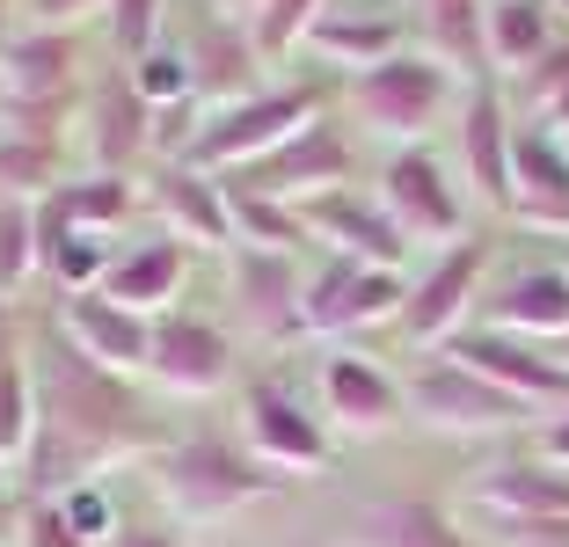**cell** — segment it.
I'll use <instances>...</instances> for the list:
<instances>
[{"mask_svg":"<svg viewBox=\"0 0 569 547\" xmlns=\"http://www.w3.org/2000/svg\"><path fill=\"white\" fill-rule=\"evenodd\" d=\"M30 372H37V446L22 460L30 497H67L73 481L110 475L118 460H153L176 438L161 416V395L81 358L59 321L30 329Z\"/></svg>","mask_w":569,"mask_h":547,"instance_id":"6da1fadb","label":"cell"},{"mask_svg":"<svg viewBox=\"0 0 569 547\" xmlns=\"http://www.w3.org/2000/svg\"><path fill=\"white\" fill-rule=\"evenodd\" d=\"M153 489H161V504L176 518H190V526H212V518H234V511H256V504L284 497L292 481L278 475V467H263L249 446H241V431H183L168 438L161 452L147 460Z\"/></svg>","mask_w":569,"mask_h":547,"instance_id":"7a4b0ae2","label":"cell"},{"mask_svg":"<svg viewBox=\"0 0 569 547\" xmlns=\"http://www.w3.org/2000/svg\"><path fill=\"white\" fill-rule=\"evenodd\" d=\"M460 96H468V81L452 67H438L431 51H417V44L380 59V67H366V73H351V117L372 139H395V147H423L438 125H452Z\"/></svg>","mask_w":569,"mask_h":547,"instance_id":"3957f363","label":"cell"},{"mask_svg":"<svg viewBox=\"0 0 569 547\" xmlns=\"http://www.w3.org/2000/svg\"><path fill=\"white\" fill-rule=\"evenodd\" d=\"M315 117H329V96H321L315 81H263L256 96L227 102V110H204L198 147H190L183 161L227 182V176H241V168H256L263 153H278L292 132H307Z\"/></svg>","mask_w":569,"mask_h":547,"instance_id":"277c9868","label":"cell"},{"mask_svg":"<svg viewBox=\"0 0 569 547\" xmlns=\"http://www.w3.org/2000/svg\"><path fill=\"white\" fill-rule=\"evenodd\" d=\"M489 263H497V241H489L482 227L460 233L452 249H438L431 263L409 278L395 336H402L409 350H423V358H438V350L475 321V307H482V292H489Z\"/></svg>","mask_w":569,"mask_h":547,"instance_id":"5b68a950","label":"cell"},{"mask_svg":"<svg viewBox=\"0 0 569 547\" xmlns=\"http://www.w3.org/2000/svg\"><path fill=\"white\" fill-rule=\"evenodd\" d=\"M402 409L417 431L431 438H503V431H533L540 409H526L519 395H503V387H489L482 372H468V365L452 358H417V372L402 380Z\"/></svg>","mask_w":569,"mask_h":547,"instance_id":"8992f818","label":"cell"},{"mask_svg":"<svg viewBox=\"0 0 569 547\" xmlns=\"http://www.w3.org/2000/svg\"><path fill=\"white\" fill-rule=\"evenodd\" d=\"M380 205L395 212V227L409 233V249H452L460 233H475V198L460 190V176H452L446 153L431 147H395L380 161Z\"/></svg>","mask_w":569,"mask_h":547,"instance_id":"52a82bcc","label":"cell"},{"mask_svg":"<svg viewBox=\"0 0 569 547\" xmlns=\"http://www.w3.org/2000/svg\"><path fill=\"white\" fill-rule=\"evenodd\" d=\"M241 446L284 481H321L336 467V438L321 409H307L284 380H241Z\"/></svg>","mask_w":569,"mask_h":547,"instance_id":"ba28073f","label":"cell"},{"mask_svg":"<svg viewBox=\"0 0 569 547\" xmlns=\"http://www.w3.org/2000/svg\"><path fill=\"white\" fill-rule=\"evenodd\" d=\"M147 387L161 401H212V395H227V387H241L234 336L219 329V315H204V307H176V315L153 321Z\"/></svg>","mask_w":569,"mask_h":547,"instance_id":"9c48e42d","label":"cell"},{"mask_svg":"<svg viewBox=\"0 0 569 547\" xmlns=\"http://www.w3.org/2000/svg\"><path fill=\"white\" fill-rule=\"evenodd\" d=\"M227 315L263 350L307 344V270L284 249H227Z\"/></svg>","mask_w":569,"mask_h":547,"instance_id":"30bf717a","label":"cell"},{"mask_svg":"<svg viewBox=\"0 0 569 547\" xmlns=\"http://www.w3.org/2000/svg\"><path fill=\"white\" fill-rule=\"evenodd\" d=\"M402 292H409L402 270L329 256V263L307 270V336H321V344H351V336H366V329H395Z\"/></svg>","mask_w":569,"mask_h":547,"instance_id":"8fae6325","label":"cell"},{"mask_svg":"<svg viewBox=\"0 0 569 547\" xmlns=\"http://www.w3.org/2000/svg\"><path fill=\"white\" fill-rule=\"evenodd\" d=\"M511 132H519L511 96L497 81H468L452 110V176L482 212H511Z\"/></svg>","mask_w":569,"mask_h":547,"instance_id":"7c38bea8","label":"cell"},{"mask_svg":"<svg viewBox=\"0 0 569 547\" xmlns=\"http://www.w3.org/2000/svg\"><path fill=\"white\" fill-rule=\"evenodd\" d=\"M315 409H321V424L343 431V438H387L409 416L402 380L358 344H329L315 358Z\"/></svg>","mask_w":569,"mask_h":547,"instance_id":"4fadbf2b","label":"cell"},{"mask_svg":"<svg viewBox=\"0 0 569 547\" xmlns=\"http://www.w3.org/2000/svg\"><path fill=\"white\" fill-rule=\"evenodd\" d=\"M351 176H358V139L336 125V117H315L307 132H292L278 153H263L256 168H241L234 182H249V190H263V198H278V205H315V198H329V190H351Z\"/></svg>","mask_w":569,"mask_h":547,"instance_id":"5bb4252c","label":"cell"},{"mask_svg":"<svg viewBox=\"0 0 569 547\" xmlns=\"http://www.w3.org/2000/svg\"><path fill=\"white\" fill-rule=\"evenodd\" d=\"M438 358L452 365H468V372H482L489 387H503V395H519L526 409L555 416L569 409V365L555 358V350L526 344V336H503V329H460Z\"/></svg>","mask_w":569,"mask_h":547,"instance_id":"9a60e30c","label":"cell"},{"mask_svg":"<svg viewBox=\"0 0 569 547\" xmlns=\"http://www.w3.org/2000/svg\"><path fill=\"white\" fill-rule=\"evenodd\" d=\"M81 102V37L16 30L0 37V110H67Z\"/></svg>","mask_w":569,"mask_h":547,"instance_id":"2e32d148","label":"cell"},{"mask_svg":"<svg viewBox=\"0 0 569 547\" xmlns=\"http://www.w3.org/2000/svg\"><path fill=\"white\" fill-rule=\"evenodd\" d=\"M300 227H307V241H321L329 256H351V263H380V270L409 263V233L395 227V212L380 205V190H358V182L300 205Z\"/></svg>","mask_w":569,"mask_h":547,"instance_id":"e0dca14e","label":"cell"},{"mask_svg":"<svg viewBox=\"0 0 569 547\" xmlns=\"http://www.w3.org/2000/svg\"><path fill=\"white\" fill-rule=\"evenodd\" d=\"M67 125H73V102L67 110H0V198L8 205H44L73 176Z\"/></svg>","mask_w":569,"mask_h":547,"instance_id":"ac0fdd59","label":"cell"},{"mask_svg":"<svg viewBox=\"0 0 569 547\" xmlns=\"http://www.w3.org/2000/svg\"><path fill=\"white\" fill-rule=\"evenodd\" d=\"M190 270H198V249L153 227V233H139V241H118L110 278H102V299H118V307H132V315L161 321V315H176V307H183Z\"/></svg>","mask_w":569,"mask_h":547,"instance_id":"d6986e66","label":"cell"},{"mask_svg":"<svg viewBox=\"0 0 569 547\" xmlns=\"http://www.w3.org/2000/svg\"><path fill=\"white\" fill-rule=\"evenodd\" d=\"M73 139L88 147V168H110V176H132L139 153H153V110L139 102V88L124 73L81 88L73 102Z\"/></svg>","mask_w":569,"mask_h":547,"instance_id":"ffe728a7","label":"cell"},{"mask_svg":"<svg viewBox=\"0 0 569 547\" xmlns=\"http://www.w3.org/2000/svg\"><path fill=\"white\" fill-rule=\"evenodd\" d=\"M468 329H503L526 344H569V270L562 263H533L511 270L503 285H489Z\"/></svg>","mask_w":569,"mask_h":547,"instance_id":"44dd1931","label":"cell"},{"mask_svg":"<svg viewBox=\"0 0 569 547\" xmlns=\"http://www.w3.org/2000/svg\"><path fill=\"white\" fill-rule=\"evenodd\" d=\"M147 190V212H161V233L190 241V249H234V227H227V182L204 176L190 161H153V176L139 182Z\"/></svg>","mask_w":569,"mask_h":547,"instance_id":"7402d4cb","label":"cell"},{"mask_svg":"<svg viewBox=\"0 0 569 547\" xmlns=\"http://www.w3.org/2000/svg\"><path fill=\"white\" fill-rule=\"evenodd\" d=\"M511 219L569 241V153L533 117H519V132H511Z\"/></svg>","mask_w":569,"mask_h":547,"instance_id":"603a6c76","label":"cell"},{"mask_svg":"<svg viewBox=\"0 0 569 547\" xmlns=\"http://www.w3.org/2000/svg\"><path fill=\"white\" fill-rule=\"evenodd\" d=\"M59 329L102 372L147 380V358H153V321L147 315H132V307H118V299H102V292H81V299H59Z\"/></svg>","mask_w":569,"mask_h":547,"instance_id":"cb8c5ba5","label":"cell"},{"mask_svg":"<svg viewBox=\"0 0 569 547\" xmlns=\"http://www.w3.org/2000/svg\"><path fill=\"white\" fill-rule=\"evenodd\" d=\"M402 37L409 30H402V8L395 0H329L315 37H307V51L329 59V67H343V73H366L380 59H395V51H409Z\"/></svg>","mask_w":569,"mask_h":547,"instance_id":"d4e9b609","label":"cell"},{"mask_svg":"<svg viewBox=\"0 0 569 547\" xmlns=\"http://www.w3.org/2000/svg\"><path fill=\"white\" fill-rule=\"evenodd\" d=\"M183 59H190V88H198L204 110H227V102H241V96L263 88V59H256L249 30H241L234 16H219V8H212L204 30L183 37Z\"/></svg>","mask_w":569,"mask_h":547,"instance_id":"484cf974","label":"cell"},{"mask_svg":"<svg viewBox=\"0 0 569 547\" xmlns=\"http://www.w3.org/2000/svg\"><path fill=\"white\" fill-rule=\"evenodd\" d=\"M37 212L59 219V227H81V233H102V241H118V233L132 227L139 212H147V190H139V176L81 168V176H67L44 205H37Z\"/></svg>","mask_w":569,"mask_h":547,"instance_id":"4316f807","label":"cell"},{"mask_svg":"<svg viewBox=\"0 0 569 547\" xmlns=\"http://www.w3.org/2000/svg\"><path fill=\"white\" fill-rule=\"evenodd\" d=\"M482 518H569V475L548 460H497L468 481Z\"/></svg>","mask_w":569,"mask_h":547,"instance_id":"83f0119b","label":"cell"},{"mask_svg":"<svg viewBox=\"0 0 569 547\" xmlns=\"http://www.w3.org/2000/svg\"><path fill=\"white\" fill-rule=\"evenodd\" d=\"M555 8L548 0H489L482 16V59H489V81H519L533 73L540 59L555 51Z\"/></svg>","mask_w":569,"mask_h":547,"instance_id":"f1b7e54d","label":"cell"},{"mask_svg":"<svg viewBox=\"0 0 569 547\" xmlns=\"http://www.w3.org/2000/svg\"><path fill=\"white\" fill-rule=\"evenodd\" d=\"M358 547H475L460 533V518L431 497H409V489H387L358 511Z\"/></svg>","mask_w":569,"mask_h":547,"instance_id":"f546056e","label":"cell"},{"mask_svg":"<svg viewBox=\"0 0 569 547\" xmlns=\"http://www.w3.org/2000/svg\"><path fill=\"white\" fill-rule=\"evenodd\" d=\"M110 256H118V241L81 233V227H59V219L37 212V278H44L59 299L102 292V278H110Z\"/></svg>","mask_w":569,"mask_h":547,"instance_id":"4dcf8cb0","label":"cell"},{"mask_svg":"<svg viewBox=\"0 0 569 547\" xmlns=\"http://www.w3.org/2000/svg\"><path fill=\"white\" fill-rule=\"evenodd\" d=\"M482 16H489V0H417L423 51H431L438 67H452L460 81H489V59H482Z\"/></svg>","mask_w":569,"mask_h":547,"instance_id":"1f68e13d","label":"cell"},{"mask_svg":"<svg viewBox=\"0 0 569 547\" xmlns=\"http://www.w3.org/2000/svg\"><path fill=\"white\" fill-rule=\"evenodd\" d=\"M227 227H234V249H284L292 256L307 241L292 205L263 198V190H249V182H234V176H227Z\"/></svg>","mask_w":569,"mask_h":547,"instance_id":"d6a6232c","label":"cell"},{"mask_svg":"<svg viewBox=\"0 0 569 547\" xmlns=\"http://www.w3.org/2000/svg\"><path fill=\"white\" fill-rule=\"evenodd\" d=\"M321 8H329V0H256L249 16H241V30H249L256 59H263V73L284 67V51H300L307 37H315Z\"/></svg>","mask_w":569,"mask_h":547,"instance_id":"836d02e7","label":"cell"},{"mask_svg":"<svg viewBox=\"0 0 569 547\" xmlns=\"http://www.w3.org/2000/svg\"><path fill=\"white\" fill-rule=\"evenodd\" d=\"M124 81L139 88V102H147V110H183V102H198V88H190V59H183V37H161L153 51H139L132 67H124Z\"/></svg>","mask_w":569,"mask_h":547,"instance_id":"e575fe53","label":"cell"},{"mask_svg":"<svg viewBox=\"0 0 569 547\" xmlns=\"http://www.w3.org/2000/svg\"><path fill=\"white\" fill-rule=\"evenodd\" d=\"M30 446H37V372H30V350H22L0 372V467H22Z\"/></svg>","mask_w":569,"mask_h":547,"instance_id":"d590c367","label":"cell"},{"mask_svg":"<svg viewBox=\"0 0 569 547\" xmlns=\"http://www.w3.org/2000/svg\"><path fill=\"white\" fill-rule=\"evenodd\" d=\"M30 278H37V205L0 198V299H22Z\"/></svg>","mask_w":569,"mask_h":547,"instance_id":"8d00e7d4","label":"cell"},{"mask_svg":"<svg viewBox=\"0 0 569 547\" xmlns=\"http://www.w3.org/2000/svg\"><path fill=\"white\" fill-rule=\"evenodd\" d=\"M102 22H110V51L132 67L139 51H153L168 37V0H110V8H102Z\"/></svg>","mask_w":569,"mask_h":547,"instance_id":"74e56055","label":"cell"},{"mask_svg":"<svg viewBox=\"0 0 569 547\" xmlns=\"http://www.w3.org/2000/svg\"><path fill=\"white\" fill-rule=\"evenodd\" d=\"M59 511H67V526L81 533V547H96V540H118V497H110V475H88V481H73L67 497H59Z\"/></svg>","mask_w":569,"mask_h":547,"instance_id":"f35d334b","label":"cell"},{"mask_svg":"<svg viewBox=\"0 0 569 547\" xmlns=\"http://www.w3.org/2000/svg\"><path fill=\"white\" fill-rule=\"evenodd\" d=\"M562 96H569V37H555V51H548V59H540L533 73H519V88H511V110L526 102L533 117H548Z\"/></svg>","mask_w":569,"mask_h":547,"instance_id":"ab89813d","label":"cell"},{"mask_svg":"<svg viewBox=\"0 0 569 547\" xmlns=\"http://www.w3.org/2000/svg\"><path fill=\"white\" fill-rule=\"evenodd\" d=\"M16 547H81V533L67 526L59 497H22V518H16Z\"/></svg>","mask_w":569,"mask_h":547,"instance_id":"60d3db41","label":"cell"},{"mask_svg":"<svg viewBox=\"0 0 569 547\" xmlns=\"http://www.w3.org/2000/svg\"><path fill=\"white\" fill-rule=\"evenodd\" d=\"M110 0H22L16 16L22 30H81V22H102Z\"/></svg>","mask_w":569,"mask_h":547,"instance_id":"b9f144b4","label":"cell"},{"mask_svg":"<svg viewBox=\"0 0 569 547\" xmlns=\"http://www.w3.org/2000/svg\"><path fill=\"white\" fill-rule=\"evenodd\" d=\"M489 547H569V518H489Z\"/></svg>","mask_w":569,"mask_h":547,"instance_id":"7bdbcfd3","label":"cell"},{"mask_svg":"<svg viewBox=\"0 0 569 547\" xmlns=\"http://www.w3.org/2000/svg\"><path fill=\"white\" fill-rule=\"evenodd\" d=\"M533 460H548V467H562V475H569V409H555V416H540V424H533Z\"/></svg>","mask_w":569,"mask_h":547,"instance_id":"ee69618b","label":"cell"},{"mask_svg":"<svg viewBox=\"0 0 569 547\" xmlns=\"http://www.w3.org/2000/svg\"><path fill=\"white\" fill-rule=\"evenodd\" d=\"M22 350H30V329L16 321V299H0V372H8Z\"/></svg>","mask_w":569,"mask_h":547,"instance_id":"f6af8a7d","label":"cell"},{"mask_svg":"<svg viewBox=\"0 0 569 547\" xmlns=\"http://www.w3.org/2000/svg\"><path fill=\"white\" fill-rule=\"evenodd\" d=\"M16 518H22V497H16V467H0V547H16Z\"/></svg>","mask_w":569,"mask_h":547,"instance_id":"bcb514c9","label":"cell"},{"mask_svg":"<svg viewBox=\"0 0 569 547\" xmlns=\"http://www.w3.org/2000/svg\"><path fill=\"white\" fill-rule=\"evenodd\" d=\"M118 547H190L183 533H168V526H124Z\"/></svg>","mask_w":569,"mask_h":547,"instance_id":"7dc6e473","label":"cell"},{"mask_svg":"<svg viewBox=\"0 0 569 547\" xmlns=\"http://www.w3.org/2000/svg\"><path fill=\"white\" fill-rule=\"evenodd\" d=\"M16 8H22V0H0V37H16V30H22V16H16Z\"/></svg>","mask_w":569,"mask_h":547,"instance_id":"c3c4849f","label":"cell"},{"mask_svg":"<svg viewBox=\"0 0 569 547\" xmlns=\"http://www.w3.org/2000/svg\"><path fill=\"white\" fill-rule=\"evenodd\" d=\"M548 8H555V22H569V0H548Z\"/></svg>","mask_w":569,"mask_h":547,"instance_id":"681fc988","label":"cell"},{"mask_svg":"<svg viewBox=\"0 0 569 547\" xmlns=\"http://www.w3.org/2000/svg\"><path fill=\"white\" fill-rule=\"evenodd\" d=\"M555 139H562V153H569V125H562V132H555Z\"/></svg>","mask_w":569,"mask_h":547,"instance_id":"f907efd6","label":"cell"},{"mask_svg":"<svg viewBox=\"0 0 569 547\" xmlns=\"http://www.w3.org/2000/svg\"><path fill=\"white\" fill-rule=\"evenodd\" d=\"M555 263H562V270H569V249H562V256H555Z\"/></svg>","mask_w":569,"mask_h":547,"instance_id":"816d5d0a","label":"cell"},{"mask_svg":"<svg viewBox=\"0 0 569 547\" xmlns=\"http://www.w3.org/2000/svg\"><path fill=\"white\" fill-rule=\"evenodd\" d=\"M562 365H569V344H562Z\"/></svg>","mask_w":569,"mask_h":547,"instance_id":"f5cc1de1","label":"cell"},{"mask_svg":"<svg viewBox=\"0 0 569 547\" xmlns=\"http://www.w3.org/2000/svg\"><path fill=\"white\" fill-rule=\"evenodd\" d=\"M395 8H402V0H395Z\"/></svg>","mask_w":569,"mask_h":547,"instance_id":"db71d44e","label":"cell"}]
</instances>
